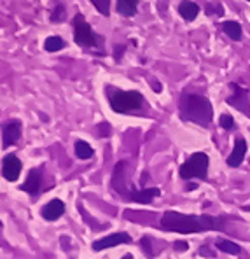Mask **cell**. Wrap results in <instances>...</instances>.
Listing matches in <instances>:
<instances>
[{"instance_id": "obj_18", "label": "cell", "mask_w": 250, "mask_h": 259, "mask_svg": "<svg viewBox=\"0 0 250 259\" xmlns=\"http://www.w3.org/2000/svg\"><path fill=\"white\" fill-rule=\"evenodd\" d=\"M74 149H75V156H77L79 159H89L91 156L94 154L93 147H91L88 142H84V140H77Z\"/></svg>"}, {"instance_id": "obj_17", "label": "cell", "mask_w": 250, "mask_h": 259, "mask_svg": "<svg viewBox=\"0 0 250 259\" xmlns=\"http://www.w3.org/2000/svg\"><path fill=\"white\" fill-rule=\"evenodd\" d=\"M222 30L231 40H241V26L236 21H224L222 23Z\"/></svg>"}, {"instance_id": "obj_14", "label": "cell", "mask_w": 250, "mask_h": 259, "mask_svg": "<svg viewBox=\"0 0 250 259\" xmlns=\"http://www.w3.org/2000/svg\"><path fill=\"white\" fill-rule=\"evenodd\" d=\"M179 14L182 16V20L194 21L199 14V6L194 2H191V0H184V2H180V6H179Z\"/></svg>"}, {"instance_id": "obj_11", "label": "cell", "mask_w": 250, "mask_h": 259, "mask_svg": "<svg viewBox=\"0 0 250 259\" xmlns=\"http://www.w3.org/2000/svg\"><path fill=\"white\" fill-rule=\"evenodd\" d=\"M247 149H248L247 140L241 139V137H238V139L234 140V147H233V151H231V154L227 156V159H226L227 166H233V168H236V166H240V165H241V161H243V159H245V154H247Z\"/></svg>"}, {"instance_id": "obj_23", "label": "cell", "mask_w": 250, "mask_h": 259, "mask_svg": "<svg viewBox=\"0 0 250 259\" xmlns=\"http://www.w3.org/2000/svg\"><path fill=\"white\" fill-rule=\"evenodd\" d=\"M219 124H221L224 130H233L234 128V119L229 116V114H222V116L219 117Z\"/></svg>"}, {"instance_id": "obj_26", "label": "cell", "mask_w": 250, "mask_h": 259, "mask_svg": "<svg viewBox=\"0 0 250 259\" xmlns=\"http://www.w3.org/2000/svg\"><path fill=\"white\" fill-rule=\"evenodd\" d=\"M173 249H175V250H185V249H187V245H185V242H175Z\"/></svg>"}, {"instance_id": "obj_25", "label": "cell", "mask_w": 250, "mask_h": 259, "mask_svg": "<svg viewBox=\"0 0 250 259\" xmlns=\"http://www.w3.org/2000/svg\"><path fill=\"white\" fill-rule=\"evenodd\" d=\"M124 49H126V46H123V44H121V46H116V48H114V60H116V62H121Z\"/></svg>"}, {"instance_id": "obj_12", "label": "cell", "mask_w": 250, "mask_h": 259, "mask_svg": "<svg viewBox=\"0 0 250 259\" xmlns=\"http://www.w3.org/2000/svg\"><path fill=\"white\" fill-rule=\"evenodd\" d=\"M40 188H42V174H40V168H32L28 172V177L26 181L21 184V189L28 194H39Z\"/></svg>"}, {"instance_id": "obj_9", "label": "cell", "mask_w": 250, "mask_h": 259, "mask_svg": "<svg viewBox=\"0 0 250 259\" xmlns=\"http://www.w3.org/2000/svg\"><path fill=\"white\" fill-rule=\"evenodd\" d=\"M21 161L16 154H6L2 159V177L7 182H16L21 174Z\"/></svg>"}, {"instance_id": "obj_22", "label": "cell", "mask_w": 250, "mask_h": 259, "mask_svg": "<svg viewBox=\"0 0 250 259\" xmlns=\"http://www.w3.org/2000/svg\"><path fill=\"white\" fill-rule=\"evenodd\" d=\"M205 13H207L208 16H214V14L222 16V14H224V7H222L221 2H208L207 7H205Z\"/></svg>"}, {"instance_id": "obj_16", "label": "cell", "mask_w": 250, "mask_h": 259, "mask_svg": "<svg viewBox=\"0 0 250 259\" xmlns=\"http://www.w3.org/2000/svg\"><path fill=\"white\" fill-rule=\"evenodd\" d=\"M215 247H217L219 250H222V252H226V254H233V256H238V254L241 252V247L238 245V243L231 242V240H224V238L215 240Z\"/></svg>"}, {"instance_id": "obj_2", "label": "cell", "mask_w": 250, "mask_h": 259, "mask_svg": "<svg viewBox=\"0 0 250 259\" xmlns=\"http://www.w3.org/2000/svg\"><path fill=\"white\" fill-rule=\"evenodd\" d=\"M112 188L119 196L124 200L133 201V203H153L154 198L159 196L158 188H145V189H135V186H130V163L119 161L114 166L112 172Z\"/></svg>"}, {"instance_id": "obj_3", "label": "cell", "mask_w": 250, "mask_h": 259, "mask_svg": "<svg viewBox=\"0 0 250 259\" xmlns=\"http://www.w3.org/2000/svg\"><path fill=\"white\" fill-rule=\"evenodd\" d=\"M179 110L182 119L198 124V126H208L214 119V107L210 100L202 95L184 93L179 102Z\"/></svg>"}, {"instance_id": "obj_21", "label": "cell", "mask_w": 250, "mask_h": 259, "mask_svg": "<svg viewBox=\"0 0 250 259\" xmlns=\"http://www.w3.org/2000/svg\"><path fill=\"white\" fill-rule=\"evenodd\" d=\"M67 16V11H65V6L63 4H58V6H55V9H53L51 16H49V20H51L53 23H60L63 21Z\"/></svg>"}, {"instance_id": "obj_8", "label": "cell", "mask_w": 250, "mask_h": 259, "mask_svg": "<svg viewBox=\"0 0 250 259\" xmlns=\"http://www.w3.org/2000/svg\"><path fill=\"white\" fill-rule=\"evenodd\" d=\"M124 243H131V237L126 233V231H119V233H112V235H107V237H104L100 240H94L91 247H93L94 252H100V250L112 249V247L124 245Z\"/></svg>"}, {"instance_id": "obj_10", "label": "cell", "mask_w": 250, "mask_h": 259, "mask_svg": "<svg viewBox=\"0 0 250 259\" xmlns=\"http://www.w3.org/2000/svg\"><path fill=\"white\" fill-rule=\"evenodd\" d=\"M21 137V123L20 121H9L2 126V147H11L20 140Z\"/></svg>"}, {"instance_id": "obj_19", "label": "cell", "mask_w": 250, "mask_h": 259, "mask_svg": "<svg viewBox=\"0 0 250 259\" xmlns=\"http://www.w3.org/2000/svg\"><path fill=\"white\" fill-rule=\"evenodd\" d=\"M63 48H65V40H63L62 37H58V35L47 37V39H45V42H44V49L47 53H56V51H60V49H63Z\"/></svg>"}, {"instance_id": "obj_7", "label": "cell", "mask_w": 250, "mask_h": 259, "mask_svg": "<svg viewBox=\"0 0 250 259\" xmlns=\"http://www.w3.org/2000/svg\"><path fill=\"white\" fill-rule=\"evenodd\" d=\"M231 97L226 100L227 105L234 107L236 110H240L241 114H247V117H250V100H248V91L245 88L238 86L236 82H231Z\"/></svg>"}, {"instance_id": "obj_6", "label": "cell", "mask_w": 250, "mask_h": 259, "mask_svg": "<svg viewBox=\"0 0 250 259\" xmlns=\"http://www.w3.org/2000/svg\"><path fill=\"white\" fill-rule=\"evenodd\" d=\"M208 156L205 152H194L191 154L184 163L180 165V177L184 181H192V179H199V181H207L208 177Z\"/></svg>"}, {"instance_id": "obj_24", "label": "cell", "mask_w": 250, "mask_h": 259, "mask_svg": "<svg viewBox=\"0 0 250 259\" xmlns=\"http://www.w3.org/2000/svg\"><path fill=\"white\" fill-rule=\"evenodd\" d=\"M140 245H142V249L145 250L147 257H154L153 245H151V238L149 237H142V240H140Z\"/></svg>"}, {"instance_id": "obj_1", "label": "cell", "mask_w": 250, "mask_h": 259, "mask_svg": "<svg viewBox=\"0 0 250 259\" xmlns=\"http://www.w3.org/2000/svg\"><path fill=\"white\" fill-rule=\"evenodd\" d=\"M226 217L224 215H194V214H182L175 210H166L161 215L159 226L165 231L180 235H194V233H207V231L224 230Z\"/></svg>"}, {"instance_id": "obj_27", "label": "cell", "mask_w": 250, "mask_h": 259, "mask_svg": "<svg viewBox=\"0 0 250 259\" xmlns=\"http://www.w3.org/2000/svg\"><path fill=\"white\" fill-rule=\"evenodd\" d=\"M196 188H198V186H196V184H192V182H189V184H187V189H189V191H194Z\"/></svg>"}, {"instance_id": "obj_28", "label": "cell", "mask_w": 250, "mask_h": 259, "mask_svg": "<svg viewBox=\"0 0 250 259\" xmlns=\"http://www.w3.org/2000/svg\"><path fill=\"white\" fill-rule=\"evenodd\" d=\"M121 259H135V257H133V254H124Z\"/></svg>"}, {"instance_id": "obj_15", "label": "cell", "mask_w": 250, "mask_h": 259, "mask_svg": "<svg viewBox=\"0 0 250 259\" xmlns=\"http://www.w3.org/2000/svg\"><path fill=\"white\" fill-rule=\"evenodd\" d=\"M140 0H117L116 4V9L121 16L124 18H131L136 14V7H138Z\"/></svg>"}, {"instance_id": "obj_29", "label": "cell", "mask_w": 250, "mask_h": 259, "mask_svg": "<svg viewBox=\"0 0 250 259\" xmlns=\"http://www.w3.org/2000/svg\"><path fill=\"white\" fill-rule=\"evenodd\" d=\"M248 2H250V0H248Z\"/></svg>"}, {"instance_id": "obj_13", "label": "cell", "mask_w": 250, "mask_h": 259, "mask_svg": "<svg viewBox=\"0 0 250 259\" xmlns=\"http://www.w3.org/2000/svg\"><path fill=\"white\" fill-rule=\"evenodd\" d=\"M65 214V203H63L60 198H55L49 203H45L40 210V215L44 217L45 221H58L60 217Z\"/></svg>"}, {"instance_id": "obj_20", "label": "cell", "mask_w": 250, "mask_h": 259, "mask_svg": "<svg viewBox=\"0 0 250 259\" xmlns=\"http://www.w3.org/2000/svg\"><path fill=\"white\" fill-rule=\"evenodd\" d=\"M91 4H93L94 7H96V11L100 14H104L105 18L111 14V0H89Z\"/></svg>"}, {"instance_id": "obj_5", "label": "cell", "mask_w": 250, "mask_h": 259, "mask_svg": "<svg viewBox=\"0 0 250 259\" xmlns=\"http://www.w3.org/2000/svg\"><path fill=\"white\" fill-rule=\"evenodd\" d=\"M72 26H74V40L81 48H102L104 39L91 28V25L84 20L81 13H77L72 20Z\"/></svg>"}, {"instance_id": "obj_4", "label": "cell", "mask_w": 250, "mask_h": 259, "mask_svg": "<svg viewBox=\"0 0 250 259\" xmlns=\"http://www.w3.org/2000/svg\"><path fill=\"white\" fill-rule=\"evenodd\" d=\"M111 109L117 114H130L143 107V95L140 91H123L117 90L109 95Z\"/></svg>"}]
</instances>
